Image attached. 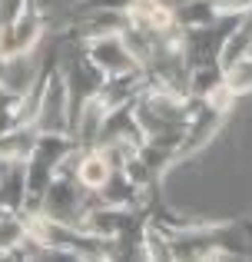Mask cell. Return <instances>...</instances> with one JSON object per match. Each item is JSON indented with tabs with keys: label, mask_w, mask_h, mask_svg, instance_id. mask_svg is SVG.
I'll use <instances>...</instances> for the list:
<instances>
[{
	"label": "cell",
	"mask_w": 252,
	"mask_h": 262,
	"mask_svg": "<svg viewBox=\"0 0 252 262\" xmlns=\"http://www.w3.org/2000/svg\"><path fill=\"white\" fill-rule=\"evenodd\" d=\"M222 83L233 90L236 96L246 93V90H252V57H246V53H242V57L222 63Z\"/></svg>",
	"instance_id": "277c9868"
},
{
	"label": "cell",
	"mask_w": 252,
	"mask_h": 262,
	"mask_svg": "<svg viewBox=\"0 0 252 262\" xmlns=\"http://www.w3.org/2000/svg\"><path fill=\"white\" fill-rule=\"evenodd\" d=\"M246 57H252V43H249V47H246Z\"/></svg>",
	"instance_id": "8992f818"
},
{
	"label": "cell",
	"mask_w": 252,
	"mask_h": 262,
	"mask_svg": "<svg viewBox=\"0 0 252 262\" xmlns=\"http://www.w3.org/2000/svg\"><path fill=\"white\" fill-rule=\"evenodd\" d=\"M83 57L93 63V70H97L100 77H113V73H126V70H136V67H140L133 60V53L126 50L120 33L86 37L83 40Z\"/></svg>",
	"instance_id": "6da1fadb"
},
{
	"label": "cell",
	"mask_w": 252,
	"mask_h": 262,
	"mask_svg": "<svg viewBox=\"0 0 252 262\" xmlns=\"http://www.w3.org/2000/svg\"><path fill=\"white\" fill-rule=\"evenodd\" d=\"M126 24L143 33H163L169 27H176V13L169 0H129Z\"/></svg>",
	"instance_id": "3957f363"
},
{
	"label": "cell",
	"mask_w": 252,
	"mask_h": 262,
	"mask_svg": "<svg viewBox=\"0 0 252 262\" xmlns=\"http://www.w3.org/2000/svg\"><path fill=\"white\" fill-rule=\"evenodd\" d=\"M43 37V10L30 7L20 17L0 24V57H17V53H30Z\"/></svg>",
	"instance_id": "7a4b0ae2"
},
{
	"label": "cell",
	"mask_w": 252,
	"mask_h": 262,
	"mask_svg": "<svg viewBox=\"0 0 252 262\" xmlns=\"http://www.w3.org/2000/svg\"><path fill=\"white\" fill-rule=\"evenodd\" d=\"M129 0H80L77 13L73 17H80V13H90V10H126Z\"/></svg>",
	"instance_id": "5b68a950"
}]
</instances>
